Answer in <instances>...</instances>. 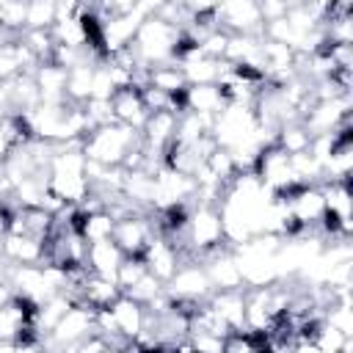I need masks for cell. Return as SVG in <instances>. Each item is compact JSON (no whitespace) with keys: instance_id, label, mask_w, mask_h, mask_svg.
I'll return each instance as SVG.
<instances>
[{"instance_id":"cell-1","label":"cell","mask_w":353,"mask_h":353,"mask_svg":"<svg viewBox=\"0 0 353 353\" xmlns=\"http://www.w3.org/2000/svg\"><path fill=\"white\" fill-rule=\"evenodd\" d=\"M141 141H143L141 130L127 127L121 121H108L83 135V154L105 165H121L124 154Z\"/></svg>"},{"instance_id":"cell-2","label":"cell","mask_w":353,"mask_h":353,"mask_svg":"<svg viewBox=\"0 0 353 353\" xmlns=\"http://www.w3.org/2000/svg\"><path fill=\"white\" fill-rule=\"evenodd\" d=\"M223 237V221H221V207L218 204H196L188 218V243L193 251V259L199 254L221 245Z\"/></svg>"},{"instance_id":"cell-3","label":"cell","mask_w":353,"mask_h":353,"mask_svg":"<svg viewBox=\"0 0 353 353\" xmlns=\"http://www.w3.org/2000/svg\"><path fill=\"white\" fill-rule=\"evenodd\" d=\"M149 212L127 215V218H121V221L113 223V234L110 237L121 248L124 256H141L146 251V245L157 237V229H154V221H152Z\"/></svg>"},{"instance_id":"cell-4","label":"cell","mask_w":353,"mask_h":353,"mask_svg":"<svg viewBox=\"0 0 353 353\" xmlns=\"http://www.w3.org/2000/svg\"><path fill=\"white\" fill-rule=\"evenodd\" d=\"M163 287H165V292L171 298H196V301H204L212 292V281H210L204 265L196 262V259L182 262L176 268V273Z\"/></svg>"},{"instance_id":"cell-5","label":"cell","mask_w":353,"mask_h":353,"mask_svg":"<svg viewBox=\"0 0 353 353\" xmlns=\"http://www.w3.org/2000/svg\"><path fill=\"white\" fill-rule=\"evenodd\" d=\"M143 256V262H146V270L154 276V279H160L163 284L176 273V268L182 265V256H179V251L165 240V237H154L149 245H146V251L141 254Z\"/></svg>"},{"instance_id":"cell-6","label":"cell","mask_w":353,"mask_h":353,"mask_svg":"<svg viewBox=\"0 0 353 353\" xmlns=\"http://www.w3.org/2000/svg\"><path fill=\"white\" fill-rule=\"evenodd\" d=\"M110 105H113L116 121H121L127 127H135V130H141L146 116H149V110H146V105L141 99V88H135V85L116 88L113 97H110Z\"/></svg>"},{"instance_id":"cell-7","label":"cell","mask_w":353,"mask_h":353,"mask_svg":"<svg viewBox=\"0 0 353 353\" xmlns=\"http://www.w3.org/2000/svg\"><path fill=\"white\" fill-rule=\"evenodd\" d=\"M207 303L223 317L229 328H245V287L240 290H212Z\"/></svg>"},{"instance_id":"cell-8","label":"cell","mask_w":353,"mask_h":353,"mask_svg":"<svg viewBox=\"0 0 353 353\" xmlns=\"http://www.w3.org/2000/svg\"><path fill=\"white\" fill-rule=\"evenodd\" d=\"M121 259H124V254H121V248L113 243V237L88 243V251H85V268H88L91 273L105 276V279H113V276H116V268H119Z\"/></svg>"},{"instance_id":"cell-9","label":"cell","mask_w":353,"mask_h":353,"mask_svg":"<svg viewBox=\"0 0 353 353\" xmlns=\"http://www.w3.org/2000/svg\"><path fill=\"white\" fill-rule=\"evenodd\" d=\"M0 251L17 262V265H41L44 262V243L33 240L28 234H11L6 232V237L0 240Z\"/></svg>"},{"instance_id":"cell-10","label":"cell","mask_w":353,"mask_h":353,"mask_svg":"<svg viewBox=\"0 0 353 353\" xmlns=\"http://www.w3.org/2000/svg\"><path fill=\"white\" fill-rule=\"evenodd\" d=\"M119 295H121V290H119V284L113 279L88 273L85 281H83V287H80L77 303H88L91 309H108Z\"/></svg>"},{"instance_id":"cell-11","label":"cell","mask_w":353,"mask_h":353,"mask_svg":"<svg viewBox=\"0 0 353 353\" xmlns=\"http://www.w3.org/2000/svg\"><path fill=\"white\" fill-rule=\"evenodd\" d=\"M229 102L223 99L218 83H193L185 88V110L199 113H221Z\"/></svg>"},{"instance_id":"cell-12","label":"cell","mask_w":353,"mask_h":353,"mask_svg":"<svg viewBox=\"0 0 353 353\" xmlns=\"http://www.w3.org/2000/svg\"><path fill=\"white\" fill-rule=\"evenodd\" d=\"M36 77V85H39V94H41V102H61L66 97V69L47 61V63H39V69L33 72Z\"/></svg>"},{"instance_id":"cell-13","label":"cell","mask_w":353,"mask_h":353,"mask_svg":"<svg viewBox=\"0 0 353 353\" xmlns=\"http://www.w3.org/2000/svg\"><path fill=\"white\" fill-rule=\"evenodd\" d=\"M110 312H113V320H116V325H119V331L124 334V336H138L141 334V328H143V306L138 303V301H132V298H127L124 292L110 303Z\"/></svg>"},{"instance_id":"cell-14","label":"cell","mask_w":353,"mask_h":353,"mask_svg":"<svg viewBox=\"0 0 353 353\" xmlns=\"http://www.w3.org/2000/svg\"><path fill=\"white\" fill-rule=\"evenodd\" d=\"M149 85L163 88L168 94H182L188 88V77L176 61H165V63L149 66Z\"/></svg>"},{"instance_id":"cell-15","label":"cell","mask_w":353,"mask_h":353,"mask_svg":"<svg viewBox=\"0 0 353 353\" xmlns=\"http://www.w3.org/2000/svg\"><path fill=\"white\" fill-rule=\"evenodd\" d=\"M309 141H312V132L303 127L301 119H295V121H284V124L279 127V132H276V143H279L287 154H295V152L309 149Z\"/></svg>"},{"instance_id":"cell-16","label":"cell","mask_w":353,"mask_h":353,"mask_svg":"<svg viewBox=\"0 0 353 353\" xmlns=\"http://www.w3.org/2000/svg\"><path fill=\"white\" fill-rule=\"evenodd\" d=\"M91 77H94V63H77L66 69V97L74 102H85L91 97Z\"/></svg>"},{"instance_id":"cell-17","label":"cell","mask_w":353,"mask_h":353,"mask_svg":"<svg viewBox=\"0 0 353 353\" xmlns=\"http://www.w3.org/2000/svg\"><path fill=\"white\" fill-rule=\"evenodd\" d=\"M113 218L105 212V210H97V212H83V221H80V234L94 243V240H108L113 234Z\"/></svg>"},{"instance_id":"cell-18","label":"cell","mask_w":353,"mask_h":353,"mask_svg":"<svg viewBox=\"0 0 353 353\" xmlns=\"http://www.w3.org/2000/svg\"><path fill=\"white\" fill-rule=\"evenodd\" d=\"M55 17H58L55 0H28L25 28H52Z\"/></svg>"},{"instance_id":"cell-19","label":"cell","mask_w":353,"mask_h":353,"mask_svg":"<svg viewBox=\"0 0 353 353\" xmlns=\"http://www.w3.org/2000/svg\"><path fill=\"white\" fill-rule=\"evenodd\" d=\"M143 273H146V262H143V256H124V259L119 262V268H116L113 281H116L119 290L124 292V290L132 287Z\"/></svg>"},{"instance_id":"cell-20","label":"cell","mask_w":353,"mask_h":353,"mask_svg":"<svg viewBox=\"0 0 353 353\" xmlns=\"http://www.w3.org/2000/svg\"><path fill=\"white\" fill-rule=\"evenodd\" d=\"M160 290H163V281H160V279H154V276L146 270V273H143L132 287H127V290H124V295H127V298H132V301H138V303L143 306V303H149Z\"/></svg>"},{"instance_id":"cell-21","label":"cell","mask_w":353,"mask_h":353,"mask_svg":"<svg viewBox=\"0 0 353 353\" xmlns=\"http://www.w3.org/2000/svg\"><path fill=\"white\" fill-rule=\"evenodd\" d=\"M28 17V0H6L0 6V25L8 30H25Z\"/></svg>"},{"instance_id":"cell-22","label":"cell","mask_w":353,"mask_h":353,"mask_svg":"<svg viewBox=\"0 0 353 353\" xmlns=\"http://www.w3.org/2000/svg\"><path fill=\"white\" fill-rule=\"evenodd\" d=\"M188 339H190V347L193 350H199V353H221L223 350V336H218V334H210V331H196V328H190L188 331Z\"/></svg>"},{"instance_id":"cell-23","label":"cell","mask_w":353,"mask_h":353,"mask_svg":"<svg viewBox=\"0 0 353 353\" xmlns=\"http://www.w3.org/2000/svg\"><path fill=\"white\" fill-rule=\"evenodd\" d=\"M254 3H256V11H259L262 22L279 19V17H284L290 11V3L287 0H254Z\"/></svg>"},{"instance_id":"cell-24","label":"cell","mask_w":353,"mask_h":353,"mask_svg":"<svg viewBox=\"0 0 353 353\" xmlns=\"http://www.w3.org/2000/svg\"><path fill=\"white\" fill-rule=\"evenodd\" d=\"M11 292H14V290H11V284L0 279V303H3V301H8V298H11Z\"/></svg>"},{"instance_id":"cell-25","label":"cell","mask_w":353,"mask_h":353,"mask_svg":"<svg viewBox=\"0 0 353 353\" xmlns=\"http://www.w3.org/2000/svg\"><path fill=\"white\" fill-rule=\"evenodd\" d=\"M8 149H11V146H8V141H6L3 132H0V165H3V157L8 154Z\"/></svg>"}]
</instances>
